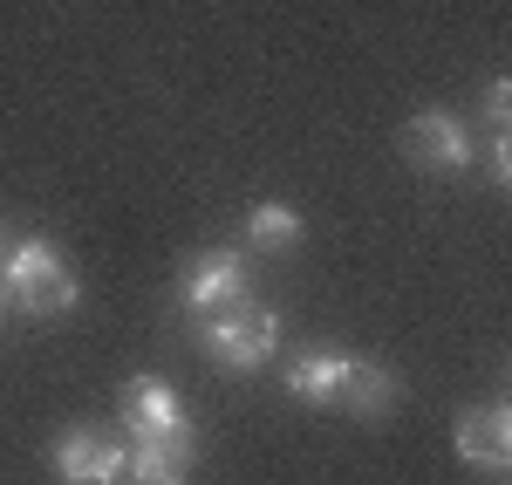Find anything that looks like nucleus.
<instances>
[{
	"label": "nucleus",
	"instance_id": "obj_1",
	"mask_svg": "<svg viewBox=\"0 0 512 485\" xmlns=\"http://www.w3.org/2000/svg\"><path fill=\"white\" fill-rule=\"evenodd\" d=\"M0 287H7V301H21L28 315H69L82 301V281L62 267L55 240L7 246V253H0Z\"/></svg>",
	"mask_w": 512,
	"mask_h": 485
},
{
	"label": "nucleus",
	"instance_id": "obj_2",
	"mask_svg": "<svg viewBox=\"0 0 512 485\" xmlns=\"http://www.w3.org/2000/svg\"><path fill=\"white\" fill-rule=\"evenodd\" d=\"M274 342H280V322H274V308H260V301L219 308V315H205V328H198V349L219 369H239V376L267 369Z\"/></svg>",
	"mask_w": 512,
	"mask_h": 485
},
{
	"label": "nucleus",
	"instance_id": "obj_3",
	"mask_svg": "<svg viewBox=\"0 0 512 485\" xmlns=\"http://www.w3.org/2000/svg\"><path fill=\"white\" fill-rule=\"evenodd\" d=\"M48 465H55L62 485H123L130 445L123 438H103V431H62L55 451H48Z\"/></svg>",
	"mask_w": 512,
	"mask_h": 485
},
{
	"label": "nucleus",
	"instance_id": "obj_4",
	"mask_svg": "<svg viewBox=\"0 0 512 485\" xmlns=\"http://www.w3.org/2000/svg\"><path fill=\"white\" fill-rule=\"evenodd\" d=\"M396 144H403V158L417 164V171H465L472 164V137H465V123L451 117V110H417Z\"/></svg>",
	"mask_w": 512,
	"mask_h": 485
},
{
	"label": "nucleus",
	"instance_id": "obj_5",
	"mask_svg": "<svg viewBox=\"0 0 512 485\" xmlns=\"http://www.w3.org/2000/svg\"><path fill=\"white\" fill-rule=\"evenodd\" d=\"M117 404H123L130 438H192V417H185L178 390H171L164 376H130Z\"/></svg>",
	"mask_w": 512,
	"mask_h": 485
},
{
	"label": "nucleus",
	"instance_id": "obj_6",
	"mask_svg": "<svg viewBox=\"0 0 512 485\" xmlns=\"http://www.w3.org/2000/svg\"><path fill=\"white\" fill-rule=\"evenodd\" d=\"M246 294H253L246 260H239V253H205L192 267V281H185V308H192V315H219V308H239Z\"/></svg>",
	"mask_w": 512,
	"mask_h": 485
},
{
	"label": "nucleus",
	"instance_id": "obj_7",
	"mask_svg": "<svg viewBox=\"0 0 512 485\" xmlns=\"http://www.w3.org/2000/svg\"><path fill=\"white\" fill-rule=\"evenodd\" d=\"M451 445H458V458L478 465V472H506V458H512V417H506V404L465 410L458 431H451Z\"/></svg>",
	"mask_w": 512,
	"mask_h": 485
},
{
	"label": "nucleus",
	"instance_id": "obj_8",
	"mask_svg": "<svg viewBox=\"0 0 512 485\" xmlns=\"http://www.w3.org/2000/svg\"><path fill=\"white\" fill-rule=\"evenodd\" d=\"M198 438H130V472L123 485H185L192 479Z\"/></svg>",
	"mask_w": 512,
	"mask_h": 485
},
{
	"label": "nucleus",
	"instance_id": "obj_9",
	"mask_svg": "<svg viewBox=\"0 0 512 485\" xmlns=\"http://www.w3.org/2000/svg\"><path fill=\"white\" fill-rule=\"evenodd\" d=\"M349 369H355L349 349H308V356H294V369H287V390H294L301 404H315V410H335Z\"/></svg>",
	"mask_w": 512,
	"mask_h": 485
},
{
	"label": "nucleus",
	"instance_id": "obj_10",
	"mask_svg": "<svg viewBox=\"0 0 512 485\" xmlns=\"http://www.w3.org/2000/svg\"><path fill=\"white\" fill-rule=\"evenodd\" d=\"M396 404V376L383 363H369V356H355L349 383H342V397H335V410H355V417H383V410Z\"/></svg>",
	"mask_w": 512,
	"mask_h": 485
},
{
	"label": "nucleus",
	"instance_id": "obj_11",
	"mask_svg": "<svg viewBox=\"0 0 512 485\" xmlns=\"http://www.w3.org/2000/svg\"><path fill=\"white\" fill-rule=\"evenodd\" d=\"M301 233H308V219L280 199H260L246 212V246H260V253H287V246H301Z\"/></svg>",
	"mask_w": 512,
	"mask_h": 485
},
{
	"label": "nucleus",
	"instance_id": "obj_12",
	"mask_svg": "<svg viewBox=\"0 0 512 485\" xmlns=\"http://www.w3.org/2000/svg\"><path fill=\"white\" fill-rule=\"evenodd\" d=\"M506 117H512V82L492 76V82H485V123H492V130H506Z\"/></svg>",
	"mask_w": 512,
	"mask_h": 485
},
{
	"label": "nucleus",
	"instance_id": "obj_13",
	"mask_svg": "<svg viewBox=\"0 0 512 485\" xmlns=\"http://www.w3.org/2000/svg\"><path fill=\"white\" fill-rule=\"evenodd\" d=\"M485 164H492V185H506V178H512V137H506V130L485 137Z\"/></svg>",
	"mask_w": 512,
	"mask_h": 485
},
{
	"label": "nucleus",
	"instance_id": "obj_14",
	"mask_svg": "<svg viewBox=\"0 0 512 485\" xmlns=\"http://www.w3.org/2000/svg\"><path fill=\"white\" fill-rule=\"evenodd\" d=\"M7 308H14V301H7V287H0V315H7Z\"/></svg>",
	"mask_w": 512,
	"mask_h": 485
},
{
	"label": "nucleus",
	"instance_id": "obj_15",
	"mask_svg": "<svg viewBox=\"0 0 512 485\" xmlns=\"http://www.w3.org/2000/svg\"><path fill=\"white\" fill-rule=\"evenodd\" d=\"M0 253H7V240H0Z\"/></svg>",
	"mask_w": 512,
	"mask_h": 485
}]
</instances>
